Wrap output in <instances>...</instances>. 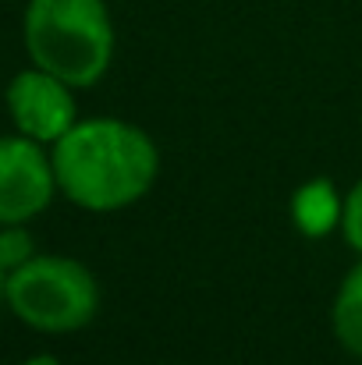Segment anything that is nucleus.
Listing matches in <instances>:
<instances>
[{
    "label": "nucleus",
    "mask_w": 362,
    "mask_h": 365,
    "mask_svg": "<svg viewBox=\"0 0 362 365\" xmlns=\"http://www.w3.org/2000/svg\"><path fill=\"white\" fill-rule=\"evenodd\" d=\"M331 327L334 337L345 351H352L362 359V262L348 269V277L341 280L334 305H331Z\"/></svg>",
    "instance_id": "7"
},
{
    "label": "nucleus",
    "mask_w": 362,
    "mask_h": 365,
    "mask_svg": "<svg viewBox=\"0 0 362 365\" xmlns=\"http://www.w3.org/2000/svg\"><path fill=\"white\" fill-rule=\"evenodd\" d=\"M4 100H7V114H11V124L18 128V135H29L43 145H54L79 121L75 86H68L64 78H57L36 64L18 71L7 82Z\"/></svg>",
    "instance_id": "5"
},
{
    "label": "nucleus",
    "mask_w": 362,
    "mask_h": 365,
    "mask_svg": "<svg viewBox=\"0 0 362 365\" xmlns=\"http://www.w3.org/2000/svg\"><path fill=\"white\" fill-rule=\"evenodd\" d=\"M341 235L362 255V178L345 195V217H341Z\"/></svg>",
    "instance_id": "9"
},
{
    "label": "nucleus",
    "mask_w": 362,
    "mask_h": 365,
    "mask_svg": "<svg viewBox=\"0 0 362 365\" xmlns=\"http://www.w3.org/2000/svg\"><path fill=\"white\" fill-rule=\"evenodd\" d=\"M4 291H7V273H4V266H0V305H4Z\"/></svg>",
    "instance_id": "11"
},
{
    "label": "nucleus",
    "mask_w": 362,
    "mask_h": 365,
    "mask_svg": "<svg viewBox=\"0 0 362 365\" xmlns=\"http://www.w3.org/2000/svg\"><path fill=\"white\" fill-rule=\"evenodd\" d=\"M4 305L39 334H79L100 312V284L79 259L32 255L7 273Z\"/></svg>",
    "instance_id": "3"
},
{
    "label": "nucleus",
    "mask_w": 362,
    "mask_h": 365,
    "mask_svg": "<svg viewBox=\"0 0 362 365\" xmlns=\"http://www.w3.org/2000/svg\"><path fill=\"white\" fill-rule=\"evenodd\" d=\"M57 195L54 160L29 135L0 138V227L36 220Z\"/></svg>",
    "instance_id": "4"
},
{
    "label": "nucleus",
    "mask_w": 362,
    "mask_h": 365,
    "mask_svg": "<svg viewBox=\"0 0 362 365\" xmlns=\"http://www.w3.org/2000/svg\"><path fill=\"white\" fill-rule=\"evenodd\" d=\"M57 192L89 210L118 213L149 195L160 174V149L146 128L121 118H82L50 145Z\"/></svg>",
    "instance_id": "1"
},
{
    "label": "nucleus",
    "mask_w": 362,
    "mask_h": 365,
    "mask_svg": "<svg viewBox=\"0 0 362 365\" xmlns=\"http://www.w3.org/2000/svg\"><path fill=\"white\" fill-rule=\"evenodd\" d=\"M29 61L75 89L96 86L114 61L107 0H29L21 21Z\"/></svg>",
    "instance_id": "2"
},
{
    "label": "nucleus",
    "mask_w": 362,
    "mask_h": 365,
    "mask_svg": "<svg viewBox=\"0 0 362 365\" xmlns=\"http://www.w3.org/2000/svg\"><path fill=\"white\" fill-rule=\"evenodd\" d=\"M21 365H61L54 355H32V359H25Z\"/></svg>",
    "instance_id": "10"
},
{
    "label": "nucleus",
    "mask_w": 362,
    "mask_h": 365,
    "mask_svg": "<svg viewBox=\"0 0 362 365\" xmlns=\"http://www.w3.org/2000/svg\"><path fill=\"white\" fill-rule=\"evenodd\" d=\"M36 252H32V235L25 231V224H7L0 227V266L4 273L18 269L21 262H29Z\"/></svg>",
    "instance_id": "8"
},
{
    "label": "nucleus",
    "mask_w": 362,
    "mask_h": 365,
    "mask_svg": "<svg viewBox=\"0 0 362 365\" xmlns=\"http://www.w3.org/2000/svg\"><path fill=\"white\" fill-rule=\"evenodd\" d=\"M345 195H338L331 178H309L291 195V224L302 238H327L341 227Z\"/></svg>",
    "instance_id": "6"
}]
</instances>
